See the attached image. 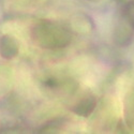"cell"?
Returning <instances> with one entry per match:
<instances>
[{
    "instance_id": "cell-5",
    "label": "cell",
    "mask_w": 134,
    "mask_h": 134,
    "mask_svg": "<svg viewBox=\"0 0 134 134\" xmlns=\"http://www.w3.org/2000/svg\"><path fill=\"white\" fill-rule=\"evenodd\" d=\"M11 71L3 66H0V94L4 93L7 89H9L11 83Z\"/></svg>"
},
{
    "instance_id": "cell-4",
    "label": "cell",
    "mask_w": 134,
    "mask_h": 134,
    "mask_svg": "<svg viewBox=\"0 0 134 134\" xmlns=\"http://www.w3.org/2000/svg\"><path fill=\"white\" fill-rule=\"evenodd\" d=\"M96 107V99L92 96H85L83 97L74 106V110L79 115L88 116Z\"/></svg>"
},
{
    "instance_id": "cell-3",
    "label": "cell",
    "mask_w": 134,
    "mask_h": 134,
    "mask_svg": "<svg viewBox=\"0 0 134 134\" xmlns=\"http://www.w3.org/2000/svg\"><path fill=\"white\" fill-rule=\"evenodd\" d=\"M125 119L128 127L134 131V88L128 92L125 99Z\"/></svg>"
},
{
    "instance_id": "cell-2",
    "label": "cell",
    "mask_w": 134,
    "mask_h": 134,
    "mask_svg": "<svg viewBox=\"0 0 134 134\" xmlns=\"http://www.w3.org/2000/svg\"><path fill=\"white\" fill-rule=\"evenodd\" d=\"M18 43L13 37L4 36L0 40V53L2 57H5L7 59L15 57L18 53Z\"/></svg>"
},
{
    "instance_id": "cell-1",
    "label": "cell",
    "mask_w": 134,
    "mask_h": 134,
    "mask_svg": "<svg viewBox=\"0 0 134 134\" xmlns=\"http://www.w3.org/2000/svg\"><path fill=\"white\" fill-rule=\"evenodd\" d=\"M31 39L45 49H60L68 46L71 35L64 27L52 21H39L31 29Z\"/></svg>"
}]
</instances>
